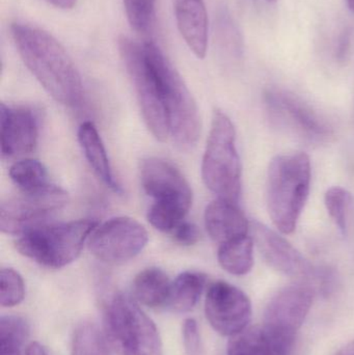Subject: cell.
I'll return each instance as SVG.
<instances>
[{
    "mask_svg": "<svg viewBox=\"0 0 354 355\" xmlns=\"http://www.w3.org/2000/svg\"><path fill=\"white\" fill-rule=\"evenodd\" d=\"M10 31L23 62L45 91L62 105L80 104L82 79L62 44L33 25L15 23Z\"/></svg>",
    "mask_w": 354,
    "mask_h": 355,
    "instance_id": "1",
    "label": "cell"
},
{
    "mask_svg": "<svg viewBox=\"0 0 354 355\" xmlns=\"http://www.w3.org/2000/svg\"><path fill=\"white\" fill-rule=\"evenodd\" d=\"M311 160L306 153L274 157L267 175V208L276 229L293 233L309 198Z\"/></svg>",
    "mask_w": 354,
    "mask_h": 355,
    "instance_id": "2",
    "label": "cell"
},
{
    "mask_svg": "<svg viewBox=\"0 0 354 355\" xmlns=\"http://www.w3.org/2000/svg\"><path fill=\"white\" fill-rule=\"evenodd\" d=\"M103 329L114 354L163 355L155 323L134 298L123 292H114L104 302Z\"/></svg>",
    "mask_w": 354,
    "mask_h": 355,
    "instance_id": "3",
    "label": "cell"
},
{
    "mask_svg": "<svg viewBox=\"0 0 354 355\" xmlns=\"http://www.w3.org/2000/svg\"><path fill=\"white\" fill-rule=\"evenodd\" d=\"M145 47L168 112L170 135L181 147H193L201 135V119L197 104L161 49L152 42L145 43Z\"/></svg>",
    "mask_w": 354,
    "mask_h": 355,
    "instance_id": "4",
    "label": "cell"
},
{
    "mask_svg": "<svg viewBox=\"0 0 354 355\" xmlns=\"http://www.w3.org/2000/svg\"><path fill=\"white\" fill-rule=\"evenodd\" d=\"M241 170L234 125L226 114L215 110L202 164L204 183L218 198L237 202L241 193Z\"/></svg>",
    "mask_w": 354,
    "mask_h": 355,
    "instance_id": "5",
    "label": "cell"
},
{
    "mask_svg": "<svg viewBox=\"0 0 354 355\" xmlns=\"http://www.w3.org/2000/svg\"><path fill=\"white\" fill-rule=\"evenodd\" d=\"M98 221H70L29 230L17 240L16 248L26 258L47 268L60 269L76 260Z\"/></svg>",
    "mask_w": 354,
    "mask_h": 355,
    "instance_id": "6",
    "label": "cell"
},
{
    "mask_svg": "<svg viewBox=\"0 0 354 355\" xmlns=\"http://www.w3.org/2000/svg\"><path fill=\"white\" fill-rule=\"evenodd\" d=\"M118 47L134 87L145 124L156 139L166 141L170 135L168 112L162 101L157 79L145 51V43L139 44L124 37L120 40Z\"/></svg>",
    "mask_w": 354,
    "mask_h": 355,
    "instance_id": "7",
    "label": "cell"
},
{
    "mask_svg": "<svg viewBox=\"0 0 354 355\" xmlns=\"http://www.w3.org/2000/svg\"><path fill=\"white\" fill-rule=\"evenodd\" d=\"M69 196L55 185L44 186L2 202L0 229L8 235H22L43 225L52 214L66 206Z\"/></svg>",
    "mask_w": 354,
    "mask_h": 355,
    "instance_id": "8",
    "label": "cell"
},
{
    "mask_svg": "<svg viewBox=\"0 0 354 355\" xmlns=\"http://www.w3.org/2000/svg\"><path fill=\"white\" fill-rule=\"evenodd\" d=\"M263 98L269 119L276 126L313 143H324L334 135L330 123L294 94L269 87Z\"/></svg>",
    "mask_w": 354,
    "mask_h": 355,
    "instance_id": "9",
    "label": "cell"
},
{
    "mask_svg": "<svg viewBox=\"0 0 354 355\" xmlns=\"http://www.w3.org/2000/svg\"><path fill=\"white\" fill-rule=\"evenodd\" d=\"M147 230L131 217L118 216L93 232L89 250L95 258L108 264H121L135 258L147 245Z\"/></svg>",
    "mask_w": 354,
    "mask_h": 355,
    "instance_id": "10",
    "label": "cell"
},
{
    "mask_svg": "<svg viewBox=\"0 0 354 355\" xmlns=\"http://www.w3.org/2000/svg\"><path fill=\"white\" fill-rule=\"evenodd\" d=\"M205 314L216 333L234 337L247 329L251 321V300L239 288L218 281L208 289Z\"/></svg>",
    "mask_w": 354,
    "mask_h": 355,
    "instance_id": "11",
    "label": "cell"
},
{
    "mask_svg": "<svg viewBox=\"0 0 354 355\" xmlns=\"http://www.w3.org/2000/svg\"><path fill=\"white\" fill-rule=\"evenodd\" d=\"M314 292L305 285H293L278 291L268 302L263 327L288 341L295 342L313 304Z\"/></svg>",
    "mask_w": 354,
    "mask_h": 355,
    "instance_id": "12",
    "label": "cell"
},
{
    "mask_svg": "<svg viewBox=\"0 0 354 355\" xmlns=\"http://www.w3.org/2000/svg\"><path fill=\"white\" fill-rule=\"evenodd\" d=\"M141 181L143 190L155 202L178 205L191 209L193 192L182 173L168 160L145 158L141 164Z\"/></svg>",
    "mask_w": 354,
    "mask_h": 355,
    "instance_id": "13",
    "label": "cell"
},
{
    "mask_svg": "<svg viewBox=\"0 0 354 355\" xmlns=\"http://www.w3.org/2000/svg\"><path fill=\"white\" fill-rule=\"evenodd\" d=\"M254 237L266 262L284 275L299 279H321L324 269L315 268L290 242L261 223H254Z\"/></svg>",
    "mask_w": 354,
    "mask_h": 355,
    "instance_id": "14",
    "label": "cell"
},
{
    "mask_svg": "<svg viewBox=\"0 0 354 355\" xmlns=\"http://www.w3.org/2000/svg\"><path fill=\"white\" fill-rule=\"evenodd\" d=\"M39 125L33 110L0 105V139L2 158L21 157L35 151Z\"/></svg>",
    "mask_w": 354,
    "mask_h": 355,
    "instance_id": "15",
    "label": "cell"
},
{
    "mask_svg": "<svg viewBox=\"0 0 354 355\" xmlns=\"http://www.w3.org/2000/svg\"><path fill=\"white\" fill-rule=\"evenodd\" d=\"M205 225L210 237L220 244L247 235L249 220L236 202L218 198L208 205Z\"/></svg>",
    "mask_w": 354,
    "mask_h": 355,
    "instance_id": "16",
    "label": "cell"
},
{
    "mask_svg": "<svg viewBox=\"0 0 354 355\" xmlns=\"http://www.w3.org/2000/svg\"><path fill=\"white\" fill-rule=\"evenodd\" d=\"M179 31L197 58H204L208 46V16L204 0H175Z\"/></svg>",
    "mask_w": 354,
    "mask_h": 355,
    "instance_id": "17",
    "label": "cell"
},
{
    "mask_svg": "<svg viewBox=\"0 0 354 355\" xmlns=\"http://www.w3.org/2000/svg\"><path fill=\"white\" fill-rule=\"evenodd\" d=\"M294 342L270 333L264 327H249L231 337L227 355H291Z\"/></svg>",
    "mask_w": 354,
    "mask_h": 355,
    "instance_id": "18",
    "label": "cell"
},
{
    "mask_svg": "<svg viewBox=\"0 0 354 355\" xmlns=\"http://www.w3.org/2000/svg\"><path fill=\"white\" fill-rule=\"evenodd\" d=\"M170 286L172 282L163 270L151 267L135 277L132 283V297L148 308H166Z\"/></svg>",
    "mask_w": 354,
    "mask_h": 355,
    "instance_id": "19",
    "label": "cell"
},
{
    "mask_svg": "<svg viewBox=\"0 0 354 355\" xmlns=\"http://www.w3.org/2000/svg\"><path fill=\"white\" fill-rule=\"evenodd\" d=\"M78 141L85 152L87 162L91 164L98 177L116 192H121V187L112 175V166L106 153L103 141L97 128L91 122H85L79 127Z\"/></svg>",
    "mask_w": 354,
    "mask_h": 355,
    "instance_id": "20",
    "label": "cell"
},
{
    "mask_svg": "<svg viewBox=\"0 0 354 355\" xmlns=\"http://www.w3.org/2000/svg\"><path fill=\"white\" fill-rule=\"evenodd\" d=\"M207 284V277L197 271H185L172 282L166 309L178 314L189 313L197 306Z\"/></svg>",
    "mask_w": 354,
    "mask_h": 355,
    "instance_id": "21",
    "label": "cell"
},
{
    "mask_svg": "<svg viewBox=\"0 0 354 355\" xmlns=\"http://www.w3.org/2000/svg\"><path fill=\"white\" fill-rule=\"evenodd\" d=\"M220 266L233 275H247L254 266V241L249 236L220 244L218 252Z\"/></svg>",
    "mask_w": 354,
    "mask_h": 355,
    "instance_id": "22",
    "label": "cell"
},
{
    "mask_svg": "<svg viewBox=\"0 0 354 355\" xmlns=\"http://www.w3.org/2000/svg\"><path fill=\"white\" fill-rule=\"evenodd\" d=\"M104 331L95 323L83 321L79 323L73 334L71 355H112Z\"/></svg>",
    "mask_w": 354,
    "mask_h": 355,
    "instance_id": "23",
    "label": "cell"
},
{
    "mask_svg": "<svg viewBox=\"0 0 354 355\" xmlns=\"http://www.w3.org/2000/svg\"><path fill=\"white\" fill-rule=\"evenodd\" d=\"M10 177L23 192L33 191L48 185L47 170L37 160L24 159L16 162L10 166Z\"/></svg>",
    "mask_w": 354,
    "mask_h": 355,
    "instance_id": "24",
    "label": "cell"
},
{
    "mask_svg": "<svg viewBox=\"0 0 354 355\" xmlns=\"http://www.w3.org/2000/svg\"><path fill=\"white\" fill-rule=\"evenodd\" d=\"M29 324L22 317L2 316L0 319V352H21L28 340Z\"/></svg>",
    "mask_w": 354,
    "mask_h": 355,
    "instance_id": "25",
    "label": "cell"
},
{
    "mask_svg": "<svg viewBox=\"0 0 354 355\" xmlns=\"http://www.w3.org/2000/svg\"><path fill=\"white\" fill-rule=\"evenodd\" d=\"M351 202L353 196L351 192L338 186L330 188L324 196L326 210L342 235H346L347 218Z\"/></svg>",
    "mask_w": 354,
    "mask_h": 355,
    "instance_id": "26",
    "label": "cell"
},
{
    "mask_svg": "<svg viewBox=\"0 0 354 355\" xmlns=\"http://www.w3.org/2000/svg\"><path fill=\"white\" fill-rule=\"evenodd\" d=\"M25 285L22 277L12 268L0 272V304L3 308L18 306L24 300Z\"/></svg>",
    "mask_w": 354,
    "mask_h": 355,
    "instance_id": "27",
    "label": "cell"
},
{
    "mask_svg": "<svg viewBox=\"0 0 354 355\" xmlns=\"http://www.w3.org/2000/svg\"><path fill=\"white\" fill-rule=\"evenodd\" d=\"M157 0H124L127 18L134 31H149L155 17Z\"/></svg>",
    "mask_w": 354,
    "mask_h": 355,
    "instance_id": "28",
    "label": "cell"
},
{
    "mask_svg": "<svg viewBox=\"0 0 354 355\" xmlns=\"http://www.w3.org/2000/svg\"><path fill=\"white\" fill-rule=\"evenodd\" d=\"M182 338L185 354L201 355V336L195 319H185L182 325Z\"/></svg>",
    "mask_w": 354,
    "mask_h": 355,
    "instance_id": "29",
    "label": "cell"
},
{
    "mask_svg": "<svg viewBox=\"0 0 354 355\" xmlns=\"http://www.w3.org/2000/svg\"><path fill=\"white\" fill-rule=\"evenodd\" d=\"M172 233L175 241L184 246L195 245L201 236L197 225L188 221H182Z\"/></svg>",
    "mask_w": 354,
    "mask_h": 355,
    "instance_id": "30",
    "label": "cell"
},
{
    "mask_svg": "<svg viewBox=\"0 0 354 355\" xmlns=\"http://www.w3.org/2000/svg\"><path fill=\"white\" fill-rule=\"evenodd\" d=\"M351 42H353V31L351 28H345L339 37L336 53H335L339 62H346L351 51Z\"/></svg>",
    "mask_w": 354,
    "mask_h": 355,
    "instance_id": "31",
    "label": "cell"
},
{
    "mask_svg": "<svg viewBox=\"0 0 354 355\" xmlns=\"http://www.w3.org/2000/svg\"><path fill=\"white\" fill-rule=\"evenodd\" d=\"M26 355H50L46 347L39 342H31L26 348Z\"/></svg>",
    "mask_w": 354,
    "mask_h": 355,
    "instance_id": "32",
    "label": "cell"
},
{
    "mask_svg": "<svg viewBox=\"0 0 354 355\" xmlns=\"http://www.w3.org/2000/svg\"><path fill=\"white\" fill-rule=\"evenodd\" d=\"M46 1L51 6H55V8L70 10V8L76 6L77 0H46Z\"/></svg>",
    "mask_w": 354,
    "mask_h": 355,
    "instance_id": "33",
    "label": "cell"
},
{
    "mask_svg": "<svg viewBox=\"0 0 354 355\" xmlns=\"http://www.w3.org/2000/svg\"><path fill=\"white\" fill-rule=\"evenodd\" d=\"M336 355H354V340L343 347Z\"/></svg>",
    "mask_w": 354,
    "mask_h": 355,
    "instance_id": "34",
    "label": "cell"
},
{
    "mask_svg": "<svg viewBox=\"0 0 354 355\" xmlns=\"http://www.w3.org/2000/svg\"><path fill=\"white\" fill-rule=\"evenodd\" d=\"M0 355H21V352H0Z\"/></svg>",
    "mask_w": 354,
    "mask_h": 355,
    "instance_id": "35",
    "label": "cell"
},
{
    "mask_svg": "<svg viewBox=\"0 0 354 355\" xmlns=\"http://www.w3.org/2000/svg\"><path fill=\"white\" fill-rule=\"evenodd\" d=\"M347 6H348L349 10L351 12H354V0H346Z\"/></svg>",
    "mask_w": 354,
    "mask_h": 355,
    "instance_id": "36",
    "label": "cell"
},
{
    "mask_svg": "<svg viewBox=\"0 0 354 355\" xmlns=\"http://www.w3.org/2000/svg\"><path fill=\"white\" fill-rule=\"evenodd\" d=\"M267 2H276V0H266Z\"/></svg>",
    "mask_w": 354,
    "mask_h": 355,
    "instance_id": "37",
    "label": "cell"
}]
</instances>
